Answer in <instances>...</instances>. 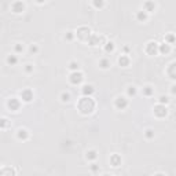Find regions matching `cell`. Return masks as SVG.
Segmentation results:
<instances>
[{
	"label": "cell",
	"mask_w": 176,
	"mask_h": 176,
	"mask_svg": "<svg viewBox=\"0 0 176 176\" xmlns=\"http://www.w3.org/2000/svg\"><path fill=\"white\" fill-rule=\"evenodd\" d=\"M143 135H144V138H146L147 140H151V139H154V129H151V128H147L146 131L143 132Z\"/></svg>",
	"instance_id": "29"
},
{
	"label": "cell",
	"mask_w": 176,
	"mask_h": 176,
	"mask_svg": "<svg viewBox=\"0 0 176 176\" xmlns=\"http://www.w3.org/2000/svg\"><path fill=\"white\" fill-rule=\"evenodd\" d=\"M6 62H7V65H8V66H15L17 63H18V57H17L15 54H10L8 57H7Z\"/></svg>",
	"instance_id": "23"
},
{
	"label": "cell",
	"mask_w": 176,
	"mask_h": 176,
	"mask_svg": "<svg viewBox=\"0 0 176 176\" xmlns=\"http://www.w3.org/2000/svg\"><path fill=\"white\" fill-rule=\"evenodd\" d=\"M157 102H158V103H161V105H168L171 102V99L168 98L167 95H160V96H158V99H157Z\"/></svg>",
	"instance_id": "32"
},
{
	"label": "cell",
	"mask_w": 176,
	"mask_h": 176,
	"mask_svg": "<svg viewBox=\"0 0 176 176\" xmlns=\"http://www.w3.org/2000/svg\"><path fill=\"white\" fill-rule=\"evenodd\" d=\"M0 175H2V169H0Z\"/></svg>",
	"instance_id": "40"
},
{
	"label": "cell",
	"mask_w": 176,
	"mask_h": 176,
	"mask_svg": "<svg viewBox=\"0 0 176 176\" xmlns=\"http://www.w3.org/2000/svg\"><path fill=\"white\" fill-rule=\"evenodd\" d=\"M19 99H21V102H24V103H30V102L35 99V94H33V91L30 90V88H24V90L19 92Z\"/></svg>",
	"instance_id": "8"
},
{
	"label": "cell",
	"mask_w": 176,
	"mask_h": 176,
	"mask_svg": "<svg viewBox=\"0 0 176 176\" xmlns=\"http://www.w3.org/2000/svg\"><path fill=\"white\" fill-rule=\"evenodd\" d=\"M153 113L157 118H165L168 116V108L167 105H161V103H157L153 108Z\"/></svg>",
	"instance_id": "4"
},
{
	"label": "cell",
	"mask_w": 176,
	"mask_h": 176,
	"mask_svg": "<svg viewBox=\"0 0 176 176\" xmlns=\"http://www.w3.org/2000/svg\"><path fill=\"white\" fill-rule=\"evenodd\" d=\"M6 106L10 111H18L22 106V102H21V99L17 98V96H11V98L7 99Z\"/></svg>",
	"instance_id": "2"
},
{
	"label": "cell",
	"mask_w": 176,
	"mask_h": 176,
	"mask_svg": "<svg viewBox=\"0 0 176 176\" xmlns=\"http://www.w3.org/2000/svg\"><path fill=\"white\" fill-rule=\"evenodd\" d=\"M24 51H25L24 44H21V43H15V45H14V52H15V54H22Z\"/></svg>",
	"instance_id": "31"
},
{
	"label": "cell",
	"mask_w": 176,
	"mask_h": 176,
	"mask_svg": "<svg viewBox=\"0 0 176 176\" xmlns=\"http://www.w3.org/2000/svg\"><path fill=\"white\" fill-rule=\"evenodd\" d=\"M136 95H138V88L135 85H129L127 88V96L128 98H135Z\"/></svg>",
	"instance_id": "25"
},
{
	"label": "cell",
	"mask_w": 176,
	"mask_h": 176,
	"mask_svg": "<svg viewBox=\"0 0 176 176\" xmlns=\"http://www.w3.org/2000/svg\"><path fill=\"white\" fill-rule=\"evenodd\" d=\"M121 162H122V158H121V155H120V154L114 153V154L110 155V165H111V167L117 168V167L121 165Z\"/></svg>",
	"instance_id": "16"
},
{
	"label": "cell",
	"mask_w": 176,
	"mask_h": 176,
	"mask_svg": "<svg viewBox=\"0 0 176 176\" xmlns=\"http://www.w3.org/2000/svg\"><path fill=\"white\" fill-rule=\"evenodd\" d=\"M155 8H157V6H155V3L153 2V0H146L143 3V11H146L147 14H153V12L155 11Z\"/></svg>",
	"instance_id": "12"
},
{
	"label": "cell",
	"mask_w": 176,
	"mask_h": 176,
	"mask_svg": "<svg viewBox=\"0 0 176 176\" xmlns=\"http://www.w3.org/2000/svg\"><path fill=\"white\" fill-rule=\"evenodd\" d=\"M85 158L91 162L95 161L96 158H98V151H96V150H88V151L85 153Z\"/></svg>",
	"instance_id": "22"
},
{
	"label": "cell",
	"mask_w": 176,
	"mask_h": 176,
	"mask_svg": "<svg viewBox=\"0 0 176 176\" xmlns=\"http://www.w3.org/2000/svg\"><path fill=\"white\" fill-rule=\"evenodd\" d=\"M114 50H116V45L113 42H106L103 44V51L106 54H111V52H114Z\"/></svg>",
	"instance_id": "21"
},
{
	"label": "cell",
	"mask_w": 176,
	"mask_h": 176,
	"mask_svg": "<svg viewBox=\"0 0 176 176\" xmlns=\"http://www.w3.org/2000/svg\"><path fill=\"white\" fill-rule=\"evenodd\" d=\"M87 43H88V45H91V47H95V45H103L105 43H106V39H105L103 36H99V35H94V33H91L90 37L87 39Z\"/></svg>",
	"instance_id": "5"
},
{
	"label": "cell",
	"mask_w": 176,
	"mask_h": 176,
	"mask_svg": "<svg viewBox=\"0 0 176 176\" xmlns=\"http://www.w3.org/2000/svg\"><path fill=\"white\" fill-rule=\"evenodd\" d=\"M135 18H136L138 22H146L147 19H149V14H147L146 11H143V10H139V11H136V14H135Z\"/></svg>",
	"instance_id": "17"
},
{
	"label": "cell",
	"mask_w": 176,
	"mask_h": 176,
	"mask_svg": "<svg viewBox=\"0 0 176 176\" xmlns=\"http://www.w3.org/2000/svg\"><path fill=\"white\" fill-rule=\"evenodd\" d=\"M128 98L127 96H122V95H118L116 99H114V108L117 109V110H125L127 108H128Z\"/></svg>",
	"instance_id": "7"
},
{
	"label": "cell",
	"mask_w": 176,
	"mask_h": 176,
	"mask_svg": "<svg viewBox=\"0 0 176 176\" xmlns=\"http://www.w3.org/2000/svg\"><path fill=\"white\" fill-rule=\"evenodd\" d=\"M68 69L70 72H76V70H80V65H78V62H76V61H70L68 65Z\"/></svg>",
	"instance_id": "27"
},
{
	"label": "cell",
	"mask_w": 176,
	"mask_h": 176,
	"mask_svg": "<svg viewBox=\"0 0 176 176\" xmlns=\"http://www.w3.org/2000/svg\"><path fill=\"white\" fill-rule=\"evenodd\" d=\"M11 127V121L6 117H0V129H8Z\"/></svg>",
	"instance_id": "24"
},
{
	"label": "cell",
	"mask_w": 176,
	"mask_h": 176,
	"mask_svg": "<svg viewBox=\"0 0 176 176\" xmlns=\"http://www.w3.org/2000/svg\"><path fill=\"white\" fill-rule=\"evenodd\" d=\"M117 62H118V65L121 66V68H128L129 63H131V58H129L127 54H122V55H120V57H118Z\"/></svg>",
	"instance_id": "15"
},
{
	"label": "cell",
	"mask_w": 176,
	"mask_h": 176,
	"mask_svg": "<svg viewBox=\"0 0 176 176\" xmlns=\"http://www.w3.org/2000/svg\"><path fill=\"white\" fill-rule=\"evenodd\" d=\"M144 52H146L147 55H157L158 54V43L154 42V40H150V42L146 43V45H144Z\"/></svg>",
	"instance_id": "9"
},
{
	"label": "cell",
	"mask_w": 176,
	"mask_h": 176,
	"mask_svg": "<svg viewBox=\"0 0 176 176\" xmlns=\"http://www.w3.org/2000/svg\"><path fill=\"white\" fill-rule=\"evenodd\" d=\"M91 29L88 26H80V28H77V30L75 32V35L77 36V39H80L81 42H87V39L90 37V35H91Z\"/></svg>",
	"instance_id": "6"
},
{
	"label": "cell",
	"mask_w": 176,
	"mask_h": 176,
	"mask_svg": "<svg viewBox=\"0 0 176 176\" xmlns=\"http://www.w3.org/2000/svg\"><path fill=\"white\" fill-rule=\"evenodd\" d=\"M84 81V73L80 70H76V72H70L69 75V83L72 85H80Z\"/></svg>",
	"instance_id": "3"
},
{
	"label": "cell",
	"mask_w": 176,
	"mask_h": 176,
	"mask_svg": "<svg viewBox=\"0 0 176 176\" xmlns=\"http://www.w3.org/2000/svg\"><path fill=\"white\" fill-rule=\"evenodd\" d=\"M75 37H76V35H75V32H73V30H68V32H66V35H65V40H66V42H73V40H75Z\"/></svg>",
	"instance_id": "33"
},
{
	"label": "cell",
	"mask_w": 176,
	"mask_h": 176,
	"mask_svg": "<svg viewBox=\"0 0 176 176\" xmlns=\"http://www.w3.org/2000/svg\"><path fill=\"white\" fill-rule=\"evenodd\" d=\"M59 99H61V102H63V103H69L70 99H72V96H70V94H69V92L63 91V92L59 95Z\"/></svg>",
	"instance_id": "28"
},
{
	"label": "cell",
	"mask_w": 176,
	"mask_h": 176,
	"mask_svg": "<svg viewBox=\"0 0 176 176\" xmlns=\"http://www.w3.org/2000/svg\"><path fill=\"white\" fill-rule=\"evenodd\" d=\"M37 4H44L45 3V0H35Z\"/></svg>",
	"instance_id": "39"
},
{
	"label": "cell",
	"mask_w": 176,
	"mask_h": 176,
	"mask_svg": "<svg viewBox=\"0 0 176 176\" xmlns=\"http://www.w3.org/2000/svg\"><path fill=\"white\" fill-rule=\"evenodd\" d=\"M81 94H83V96H92L95 94V87L91 84H84L81 87Z\"/></svg>",
	"instance_id": "11"
},
{
	"label": "cell",
	"mask_w": 176,
	"mask_h": 176,
	"mask_svg": "<svg viewBox=\"0 0 176 176\" xmlns=\"http://www.w3.org/2000/svg\"><path fill=\"white\" fill-rule=\"evenodd\" d=\"M110 66H111V62H110V59H109V58L105 57V58H101V59H99V68H101V69L108 70Z\"/></svg>",
	"instance_id": "18"
},
{
	"label": "cell",
	"mask_w": 176,
	"mask_h": 176,
	"mask_svg": "<svg viewBox=\"0 0 176 176\" xmlns=\"http://www.w3.org/2000/svg\"><path fill=\"white\" fill-rule=\"evenodd\" d=\"M165 43H168V44H171V45L175 44V35H173V33L165 35Z\"/></svg>",
	"instance_id": "30"
},
{
	"label": "cell",
	"mask_w": 176,
	"mask_h": 176,
	"mask_svg": "<svg viewBox=\"0 0 176 176\" xmlns=\"http://www.w3.org/2000/svg\"><path fill=\"white\" fill-rule=\"evenodd\" d=\"M142 95L146 96V98H150V96L154 95V88L151 85H144L142 88Z\"/></svg>",
	"instance_id": "19"
},
{
	"label": "cell",
	"mask_w": 176,
	"mask_h": 176,
	"mask_svg": "<svg viewBox=\"0 0 176 176\" xmlns=\"http://www.w3.org/2000/svg\"><path fill=\"white\" fill-rule=\"evenodd\" d=\"M25 8H26V6H25V3L22 0H15V2L11 3V11L14 14H22L25 11Z\"/></svg>",
	"instance_id": "10"
},
{
	"label": "cell",
	"mask_w": 176,
	"mask_h": 176,
	"mask_svg": "<svg viewBox=\"0 0 176 176\" xmlns=\"http://www.w3.org/2000/svg\"><path fill=\"white\" fill-rule=\"evenodd\" d=\"M124 52L128 55V52H129V47H128V45H125V47H124Z\"/></svg>",
	"instance_id": "38"
},
{
	"label": "cell",
	"mask_w": 176,
	"mask_h": 176,
	"mask_svg": "<svg viewBox=\"0 0 176 176\" xmlns=\"http://www.w3.org/2000/svg\"><path fill=\"white\" fill-rule=\"evenodd\" d=\"M91 3H92L94 8L102 10L105 7V4H106V0H91Z\"/></svg>",
	"instance_id": "26"
},
{
	"label": "cell",
	"mask_w": 176,
	"mask_h": 176,
	"mask_svg": "<svg viewBox=\"0 0 176 176\" xmlns=\"http://www.w3.org/2000/svg\"><path fill=\"white\" fill-rule=\"evenodd\" d=\"M30 136L29 131H28L26 128H19L18 131H17V139L18 140H22V142H25V140H28Z\"/></svg>",
	"instance_id": "14"
},
{
	"label": "cell",
	"mask_w": 176,
	"mask_h": 176,
	"mask_svg": "<svg viewBox=\"0 0 176 176\" xmlns=\"http://www.w3.org/2000/svg\"><path fill=\"white\" fill-rule=\"evenodd\" d=\"M39 50H40V48H39V45H37V44H30L29 45V52L32 55H36L37 52H39Z\"/></svg>",
	"instance_id": "34"
},
{
	"label": "cell",
	"mask_w": 176,
	"mask_h": 176,
	"mask_svg": "<svg viewBox=\"0 0 176 176\" xmlns=\"http://www.w3.org/2000/svg\"><path fill=\"white\" fill-rule=\"evenodd\" d=\"M96 102L92 99V96H81L77 102V110L83 116H90L95 111Z\"/></svg>",
	"instance_id": "1"
},
{
	"label": "cell",
	"mask_w": 176,
	"mask_h": 176,
	"mask_svg": "<svg viewBox=\"0 0 176 176\" xmlns=\"http://www.w3.org/2000/svg\"><path fill=\"white\" fill-rule=\"evenodd\" d=\"M175 69H176V63H175V62H172V63H171V65L168 66V69H167V75L169 76V78H171V80H175V78H176Z\"/></svg>",
	"instance_id": "20"
},
{
	"label": "cell",
	"mask_w": 176,
	"mask_h": 176,
	"mask_svg": "<svg viewBox=\"0 0 176 176\" xmlns=\"http://www.w3.org/2000/svg\"><path fill=\"white\" fill-rule=\"evenodd\" d=\"M90 169H91V172H92V173H99V165H96L95 162L92 161V164L90 165Z\"/></svg>",
	"instance_id": "36"
},
{
	"label": "cell",
	"mask_w": 176,
	"mask_h": 176,
	"mask_svg": "<svg viewBox=\"0 0 176 176\" xmlns=\"http://www.w3.org/2000/svg\"><path fill=\"white\" fill-rule=\"evenodd\" d=\"M171 51H172V45L168 44V43H161V44H158V54L168 55Z\"/></svg>",
	"instance_id": "13"
},
{
	"label": "cell",
	"mask_w": 176,
	"mask_h": 176,
	"mask_svg": "<svg viewBox=\"0 0 176 176\" xmlns=\"http://www.w3.org/2000/svg\"><path fill=\"white\" fill-rule=\"evenodd\" d=\"M24 70L26 75H30V73H33V70H35V68H33L32 63H26V65L24 66Z\"/></svg>",
	"instance_id": "35"
},
{
	"label": "cell",
	"mask_w": 176,
	"mask_h": 176,
	"mask_svg": "<svg viewBox=\"0 0 176 176\" xmlns=\"http://www.w3.org/2000/svg\"><path fill=\"white\" fill-rule=\"evenodd\" d=\"M175 88H176L175 85L171 87V94H172V95H175V94H176V90H175Z\"/></svg>",
	"instance_id": "37"
}]
</instances>
